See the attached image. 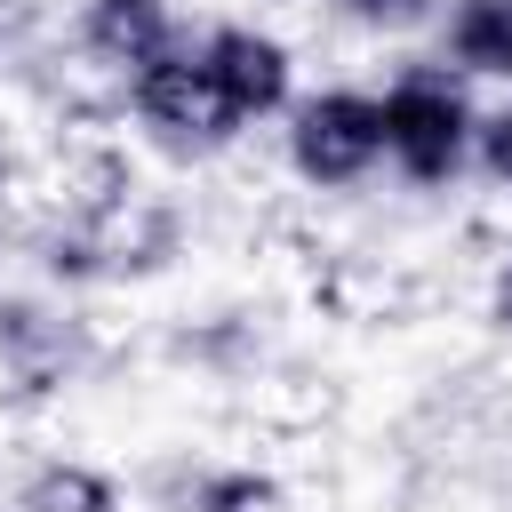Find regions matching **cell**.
Returning a JSON list of instances; mask_svg holds the SVG:
<instances>
[{
  "mask_svg": "<svg viewBox=\"0 0 512 512\" xmlns=\"http://www.w3.org/2000/svg\"><path fill=\"white\" fill-rule=\"evenodd\" d=\"M376 112H384V160H392L408 184L440 192V184H456V176L472 168V128H480V112H472V96H464V72H448L440 56H432V64H400L392 88L376 96Z\"/></svg>",
  "mask_w": 512,
  "mask_h": 512,
  "instance_id": "obj_1",
  "label": "cell"
},
{
  "mask_svg": "<svg viewBox=\"0 0 512 512\" xmlns=\"http://www.w3.org/2000/svg\"><path fill=\"white\" fill-rule=\"evenodd\" d=\"M376 160H384V112H376L368 88H320V96H296L288 104V168L304 184L344 192Z\"/></svg>",
  "mask_w": 512,
  "mask_h": 512,
  "instance_id": "obj_2",
  "label": "cell"
},
{
  "mask_svg": "<svg viewBox=\"0 0 512 512\" xmlns=\"http://www.w3.org/2000/svg\"><path fill=\"white\" fill-rule=\"evenodd\" d=\"M128 104H136V120L152 128V144H168V152H224L232 136H240V120L224 112V96H216V80H208V64H200V48L184 40V48H168V56H152L144 72H128Z\"/></svg>",
  "mask_w": 512,
  "mask_h": 512,
  "instance_id": "obj_3",
  "label": "cell"
},
{
  "mask_svg": "<svg viewBox=\"0 0 512 512\" xmlns=\"http://www.w3.org/2000/svg\"><path fill=\"white\" fill-rule=\"evenodd\" d=\"M192 48H200V64H208V80H216V96H224V112L240 128H256V120H272V112L296 104V64H288V48L272 32H256V24H208Z\"/></svg>",
  "mask_w": 512,
  "mask_h": 512,
  "instance_id": "obj_4",
  "label": "cell"
},
{
  "mask_svg": "<svg viewBox=\"0 0 512 512\" xmlns=\"http://www.w3.org/2000/svg\"><path fill=\"white\" fill-rule=\"evenodd\" d=\"M80 360H88L80 320L40 312V304H24V296L0 304V384H8L16 400H48V392H64V384L80 376Z\"/></svg>",
  "mask_w": 512,
  "mask_h": 512,
  "instance_id": "obj_5",
  "label": "cell"
},
{
  "mask_svg": "<svg viewBox=\"0 0 512 512\" xmlns=\"http://www.w3.org/2000/svg\"><path fill=\"white\" fill-rule=\"evenodd\" d=\"M184 40H192V32L176 24L168 0H88V8H80V48H88L96 64H112L120 80L144 72L152 56L184 48Z\"/></svg>",
  "mask_w": 512,
  "mask_h": 512,
  "instance_id": "obj_6",
  "label": "cell"
},
{
  "mask_svg": "<svg viewBox=\"0 0 512 512\" xmlns=\"http://www.w3.org/2000/svg\"><path fill=\"white\" fill-rule=\"evenodd\" d=\"M440 64L464 80H512V0H448Z\"/></svg>",
  "mask_w": 512,
  "mask_h": 512,
  "instance_id": "obj_7",
  "label": "cell"
},
{
  "mask_svg": "<svg viewBox=\"0 0 512 512\" xmlns=\"http://www.w3.org/2000/svg\"><path fill=\"white\" fill-rule=\"evenodd\" d=\"M16 512H120V480L88 456H40L16 480Z\"/></svg>",
  "mask_w": 512,
  "mask_h": 512,
  "instance_id": "obj_8",
  "label": "cell"
},
{
  "mask_svg": "<svg viewBox=\"0 0 512 512\" xmlns=\"http://www.w3.org/2000/svg\"><path fill=\"white\" fill-rule=\"evenodd\" d=\"M192 512H288V488H280L272 472L224 464V472H200V488H192Z\"/></svg>",
  "mask_w": 512,
  "mask_h": 512,
  "instance_id": "obj_9",
  "label": "cell"
},
{
  "mask_svg": "<svg viewBox=\"0 0 512 512\" xmlns=\"http://www.w3.org/2000/svg\"><path fill=\"white\" fill-rule=\"evenodd\" d=\"M336 16L360 24V32H416V24L440 16V0H336Z\"/></svg>",
  "mask_w": 512,
  "mask_h": 512,
  "instance_id": "obj_10",
  "label": "cell"
},
{
  "mask_svg": "<svg viewBox=\"0 0 512 512\" xmlns=\"http://www.w3.org/2000/svg\"><path fill=\"white\" fill-rule=\"evenodd\" d=\"M472 168L512 192V104H504V112H480V128H472Z\"/></svg>",
  "mask_w": 512,
  "mask_h": 512,
  "instance_id": "obj_11",
  "label": "cell"
},
{
  "mask_svg": "<svg viewBox=\"0 0 512 512\" xmlns=\"http://www.w3.org/2000/svg\"><path fill=\"white\" fill-rule=\"evenodd\" d=\"M488 320H496V328H512V256L496 264V288H488Z\"/></svg>",
  "mask_w": 512,
  "mask_h": 512,
  "instance_id": "obj_12",
  "label": "cell"
},
{
  "mask_svg": "<svg viewBox=\"0 0 512 512\" xmlns=\"http://www.w3.org/2000/svg\"><path fill=\"white\" fill-rule=\"evenodd\" d=\"M0 200H8V144H0Z\"/></svg>",
  "mask_w": 512,
  "mask_h": 512,
  "instance_id": "obj_13",
  "label": "cell"
}]
</instances>
